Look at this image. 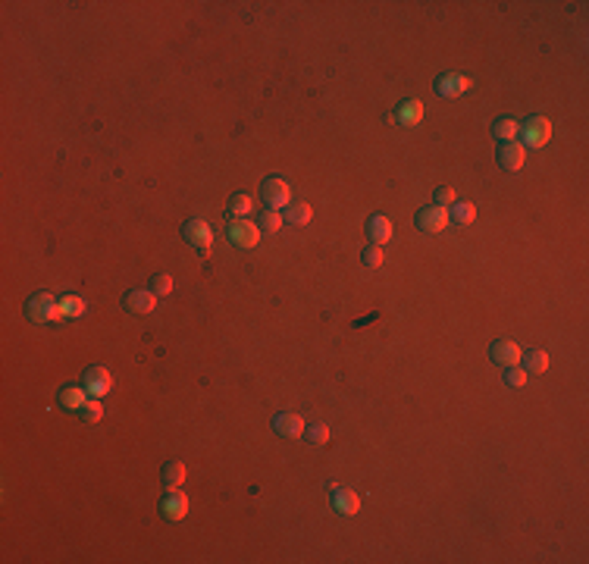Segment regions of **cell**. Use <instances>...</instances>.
<instances>
[{
    "label": "cell",
    "mask_w": 589,
    "mask_h": 564,
    "mask_svg": "<svg viewBox=\"0 0 589 564\" xmlns=\"http://www.w3.org/2000/svg\"><path fill=\"white\" fill-rule=\"evenodd\" d=\"M25 313H29V320H31V323H38V326L54 323V320H60V317H63L60 301H56L50 292H38V295H31V301L25 304Z\"/></svg>",
    "instance_id": "obj_1"
},
{
    "label": "cell",
    "mask_w": 589,
    "mask_h": 564,
    "mask_svg": "<svg viewBox=\"0 0 589 564\" xmlns=\"http://www.w3.org/2000/svg\"><path fill=\"white\" fill-rule=\"evenodd\" d=\"M520 138H524V148H545L551 138V123L545 116H530L520 125Z\"/></svg>",
    "instance_id": "obj_2"
},
{
    "label": "cell",
    "mask_w": 589,
    "mask_h": 564,
    "mask_svg": "<svg viewBox=\"0 0 589 564\" xmlns=\"http://www.w3.org/2000/svg\"><path fill=\"white\" fill-rule=\"evenodd\" d=\"M229 238H232L235 248H254V244L260 242V226L244 219V217H235L229 223Z\"/></svg>",
    "instance_id": "obj_3"
},
{
    "label": "cell",
    "mask_w": 589,
    "mask_h": 564,
    "mask_svg": "<svg viewBox=\"0 0 589 564\" xmlns=\"http://www.w3.org/2000/svg\"><path fill=\"white\" fill-rule=\"evenodd\" d=\"M260 194H263V204H267L269 210H279V207H288V204H292V188H288V182L276 179V175L263 182Z\"/></svg>",
    "instance_id": "obj_4"
},
{
    "label": "cell",
    "mask_w": 589,
    "mask_h": 564,
    "mask_svg": "<svg viewBox=\"0 0 589 564\" xmlns=\"http://www.w3.org/2000/svg\"><path fill=\"white\" fill-rule=\"evenodd\" d=\"M81 382H85L88 395H94V398H104V395L113 392V376L107 367H88L85 376H81Z\"/></svg>",
    "instance_id": "obj_5"
},
{
    "label": "cell",
    "mask_w": 589,
    "mask_h": 564,
    "mask_svg": "<svg viewBox=\"0 0 589 564\" xmlns=\"http://www.w3.org/2000/svg\"><path fill=\"white\" fill-rule=\"evenodd\" d=\"M182 235H185V242L188 244H194L198 251H210V242H213V232H210V226H207V219H201V217H194V219H188L185 223V229H182Z\"/></svg>",
    "instance_id": "obj_6"
},
{
    "label": "cell",
    "mask_w": 589,
    "mask_h": 564,
    "mask_svg": "<svg viewBox=\"0 0 589 564\" xmlns=\"http://www.w3.org/2000/svg\"><path fill=\"white\" fill-rule=\"evenodd\" d=\"M160 514L166 520H182L188 514V495L182 492L179 486L166 489V495H163V501H160Z\"/></svg>",
    "instance_id": "obj_7"
},
{
    "label": "cell",
    "mask_w": 589,
    "mask_h": 564,
    "mask_svg": "<svg viewBox=\"0 0 589 564\" xmlns=\"http://www.w3.org/2000/svg\"><path fill=\"white\" fill-rule=\"evenodd\" d=\"M273 430L279 432L282 439H298V436H304V420L294 411H279L273 417Z\"/></svg>",
    "instance_id": "obj_8"
},
{
    "label": "cell",
    "mask_w": 589,
    "mask_h": 564,
    "mask_svg": "<svg viewBox=\"0 0 589 564\" xmlns=\"http://www.w3.org/2000/svg\"><path fill=\"white\" fill-rule=\"evenodd\" d=\"M123 307L129 313H150L157 307V295L150 288H132V292H125Z\"/></svg>",
    "instance_id": "obj_9"
},
{
    "label": "cell",
    "mask_w": 589,
    "mask_h": 564,
    "mask_svg": "<svg viewBox=\"0 0 589 564\" xmlns=\"http://www.w3.org/2000/svg\"><path fill=\"white\" fill-rule=\"evenodd\" d=\"M489 354H492V361L501 363V367H514V363H520L524 351H520V345L511 342V338H498V342H492Z\"/></svg>",
    "instance_id": "obj_10"
},
{
    "label": "cell",
    "mask_w": 589,
    "mask_h": 564,
    "mask_svg": "<svg viewBox=\"0 0 589 564\" xmlns=\"http://www.w3.org/2000/svg\"><path fill=\"white\" fill-rule=\"evenodd\" d=\"M467 88H470V79L461 72H445V75H439V81H436L439 97H461Z\"/></svg>",
    "instance_id": "obj_11"
},
{
    "label": "cell",
    "mask_w": 589,
    "mask_h": 564,
    "mask_svg": "<svg viewBox=\"0 0 589 564\" xmlns=\"http://www.w3.org/2000/svg\"><path fill=\"white\" fill-rule=\"evenodd\" d=\"M417 226L423 232H442L448 226V213H445V207H423L417 213Z\"/></svg>",
    "instance_id": "obj_12"
},
{
    "label": "cell",
    "mask_w": 589,
    "mask_h": 564,
    "mask_svg": "<svg viewBox=\"0 0 589 564\" xmlns=\"http://www.w3.org/2000/svg\"><path fill=\"white\" fill-rule=\"evenodd\" d=\"M498 163L508 169V173H517V169H524V163H526V148L520 141H508L498 154Z\"/></svg>",
    "instance_id": "obj_13"
},
{
    "label": "cell",
    "mask_w": 589,
    "mask_h": 564,
    "mask_svg": "<svg viewBox=\"0 0 589 564\" xmlns=\"http://www.w3.org/2000/svg\"><path fill=\"white\" fill-rule=\"evenodd\" d=\"M332 508H336L338 514H345V517H351V514L361 511V495L351 492V489L332 486Z\"/></svg>",
    "instance_id": "obj_14"
},
{
    "label": "cell",
    "mask_w": 589,
    "mask_h": 564,
    "mask_svg": "<svg viewBox=\"0 0 589 564\" xmlns=\"http://www.w3.org/2000/svg\"><path fill=\"white\" fill-rule=\"evenodd\" d=\"M367 238H370V244H386L388 238H392V219L382 217V213H373V217L367 219Z\"/></svg>",
    "instance_id": "obj_15"
},
{
    "label": "cell",
    "mask_w": 589,
    "mask_h": 564,
    "mask_svg": "<svg viewBox=\"0 0 589 564\" xmlns=\"http://www.w3.org/2000/svg\"><path fill=\"white\" fill-rule=\"evenodd\" d=\"M392 119L401 125H417L420 119H423V104H420V100H405V104L392 113Z\"/></svg>",
    "instance_id": "obj_16"
},
{
    "label": "cell",
    "mask_w": 589,
    "mask_h": 564,
    "mask_svg": "<svg viewBox=\"0 0 589 564\" xmlns=\"http://www.w3.org/2000/svg\"><path fill=\"white\" fill-rule=\"evenodd\" d=\"M88 398H91V395H88L85 386H66L60 392V405L66 407V411H81Z\"/></svg>",
    "instance_id": "obj_17"
},
{
    "label": "cell",
    "mask_w": 589,
    "mask_h": 564,
    "mask_svg": "<svg viewBox=\"0 0 589 564\" xmlns=\"http://www.w3.org/2000/svg\"><path fill=\"white\" fill-rule=\"evenodd\" d=\"M492 132H495V138L498 141H517V135H520V123L517 119H511V116H501V119H495V125H492Z\"/></svg>",
    "instance_id": "obj_18"
},
{
    "label": "cell",
    "mask_w": 589,
    "mask_h": 564,
    "mask_svg": "<svg viewBox=\"0 0 589 564\" xmlns=\"http://www.w3.org/2000/svg\"><path fill=\"white\" fill-rule=\"evenodd\" d=\"M520 361H524V370L526 373H545V370H549V354H545V351H539V348H533V351H526L524 357H520Z\"/></svg>",
    "instance_id": "obj_19"
},
{
    "label": "cell",
    "mask_w": 589,
    "mask_h": 564,
    "mask_svg": "<svg viewBox=\"0 0 589 564\" xmlns=\"http://www.w3.org/2000/svg\"><path fill=\"white\" fill-rule=\"evenodd\" d=\"M60 311H63V317L79 320L81 313L88 311V304H85V298H81V295H63V298H60Z\"/></svg>",
    "instance_id": "obj_20"
},
{
    "label": "cell",
    "mask_w": 589,
    "mask_h": 564,
    "mask_svg": "<svg viewBox=\"0 0 589 564\" xmlns=\"http://www.w3.org/2000/svg\"><path fill=\"white\" fill-rule=\"evenodd\" d=\"M311 217H313L311 204L298 201V204H288V207H285V217H282V219H288L292 226H307V223H311Z\"/></svg>",
    "instance_id": "obj_21"
},
{
    "label": "cell",
    "mask_w": 589,
    "mask_h": 564,
    "mask_svg": "<svg viewBox=\"0 0 589 564\" xmlns=\"http://www.w3.org/2000/svg\"><path fill=\"white\" fill-rule=\"evenodd\" d=\"M163 483H166V489H175L185 483V464L182 461H166L163 464Z\"/></svg>",
    "instance_id": "obj_22"
},
{
    "label": "cell",
    "mask_w": 589,
    "mask_h": 564,
    "mask_svg": "<svg viewBox=\"0 0 589 564\" xmlns=\"http://www.w3.org/2000/svg\"><path fill=\"white\" fill-rule=\"evenodd\" d=\"M448 219H451V223H457V226H470L476 219V207L473 204H451Z\"/></svg>",
    "instance_id": "obj_23"
},
{
    "label": "cell",
    "mask_w": 589,
    "mask_h": 564,
    "mask_svg": "<svg viewBox=\"0 0 589 564\" xmlns=\"http://www.w3.org/2000/svg\"><path fill=\"white\" fill-rule=\"evenodd\" d=\"M304 436L311 445H326L329 442V426L326 423H313V426H304Z\"/></svg>",
    "instance_id": "obj_24"
},
{
    "label": "cell",
    "mask_w": 589,
    "mask_h": 564,
    "mask_svg": "<svg viewBox=\"0 0 589 564\" xmlns=\"http://www.w3.org/2000/svg\"><path fill=\"white\" fill-rule=\"evenodd\" d=\"M526 379H530V373H526V370L520 367V363H514V367H505V382H508V386L524 389Z\"/></svg>",
    "instance_id": "obj_25"
},
{
    "label": "cell",
    "mask_w": 589,
    "mask_h": 564,
    "mask_svg": "<svg viewBox=\"0 0 589 564\" xmlns=\"http://www.w3.org/2000/svg\"><path fill=\"white\" fill-rule=\"evenodd\" d=\"M79 414L88 420V423H97V420L104 417V405H100V398H94V395H91V398L85 401V407H81Z\"/></svg>",
    "instance_id": "obj_26"
},
{
    "label": "cell",
    "mask_w": 589,
    "mask_h": 564,
    "mask_svg": "<svg viewBox=\"0 0 589 564\" xmlns=\"http://www.w3.org/2000/svg\"><path fill=\"white\" fill-rule=\"evenodd\" d=\"M260 232H279L282 229V213L279 210H263V217H260Z\"/></svg>",
    "instance_id": "obj_27"
},
{
    "label": "cell",
    "mask_w": 589,
    "mask_h": 564,
    "mask_svg": "<svg viewBox=\"0 0 589 564\" xmlns=\"http://www.w3.org/2000/svg\"><path fill=\"white\" fill-rule=\"evenodd\" d=\"M361 260H363V267H370V269L382 267V251H379V244H367V248H363V254H361Z\"/></svg>",
    "instance_id": "obj_28"
},
{
    "label": "cell",
    "mask_w": 589,
    "mask_h": 564,
    "mask_svg": "<svg viewBox=\"0 0 589 564\" xmlns=\"http://www.w3.org/2000/svg\"><path fill=\"white\" fill-rule=\"evenodd\" d=\"M150 292H154V295H169V292H173V276L157 273L154 279H150Z\"/></svg>",
    "instance_id": "obj_29"
},
{
    "label": "cell",
    "mask_w": 589,
    "mask_h": 564,
    "mask_svg": "<svg viewBox=\"0 0 589 564\" xmlns=\"http://www.w3.org/2000/svg\"><path fill=\"white\" fill-rule=\"evenodd\" d=\"M229 207H232V213H235V217H248V213L254 210V204H251V198H248V194H235Z\"/></svg>",
    "instance_id": "obj_30"
},
{
    "label": "cell",
    "mask_w": 589,
    "mask_h": 564,
    "mask_svg": "<svg viewBox=\"0 0 589 564\" xmlns=\"http://www.w3.org/2000/svg\"><path fill=\"white\" fill-rule=\"evenodd\" d=\"M455 204V191L451 188H436V207H448Z\"/></svg>",
    "instance_id": "obj_31"
}]
</instances>
